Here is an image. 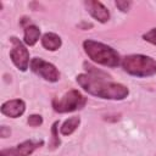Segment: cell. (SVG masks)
Returning a JSON list of instances; mask_svg holds the SVG:
<instances>
[{
  "mask_svg": "<svg viewBox=\"0 0 156 156\" xmlns=\"http://www.w3.org/2000/svg\"><path fill=\"white\" fill-rule=\"evenodd\" d=\"M84 67H87L88 73H82L77 76V83L84 91L90 95L98 96L100 99L107 100H123L128 96L129 89L121 84L106 80L107 76L98 71L95 67L84 62Z\"/></svg>",
  "mask_w": 156,
  "mask_h": 156,
  "instance_id": "6da1fadb",
  "label": "cell"
},
{
  "mask_svg": "<svg viewBox=\"0 0 156 156\" xmlns=\"http://www.w3.org/2000/svg\"><path fill=\"white\" fill-rule=\"evenodd\" d=\"M83 48L89 58H91L96 63L107 67H117L121 63L119 54L113 48L104 43L87 39L83 41Z\"/></svg>",
  "mask_w": 156,
  "mask_h": 156,
  "instance_id": "7a4b0ae2",
  "label": "cell"
},
{
  "mask_svg": "<svg viewBox=\"0 0 156 156\" xmlns=\"http://www.w3.org/2000/svg\"><path fill=\"white\" fill-rule=\"evenodd\" d=\"M122 68L132 76L135 77H150L156 74V60L150 56L136 54V55H128L123 57L121 61Z\"/></svg>",
  "mask_w": 156,
  "mask_h": 156,
  "instance_id": "3957f363",
  "label": "cell"
},
{
  "mask_svg": "<svg viewBox=\"0 0 156 156\" xmlns=\"http://www.w3.org/2000/svg\"><path fill=\"white\" fill-rule=\"evenodd\" d=\"M85 104L87 98L83 96L78 90L72 89L63 94L61 98H55L52 100V108L58 113H67L82 110Z\"/></svg>",
  "mask_w": 156,
  "mask_h": 156,
  "instance_id": "277c9868",
  "label": "cell"
},
{
  "mask_svg": "<svg viewBox=\"0 0 156 156\" xmlns=\"http://www.w3.org/2000/svg\"><path fill=\"white\" fill-rule=\"evenodd\" d=\"M11 51H10V57L13 62V65L22 72L27 71L29 67V51L27 50V48L22 44V41L20 39H17L16 37H11Z\"/></svg>",
  "mask_w": 156,
  "mask_h": 156,
  "instance_id": "5b68a950",
  "label": "cell"
},
{
  "mask_svg": "<svg viewBox=\"0 0 156 156\" xmlns=\"http://www.w3.org/2000/svg\"><path fill=\"white\" fill-rule=\"evenodd\" d=\"M30 69L44 78L48 82H57L60 79V72L58 69L50 62L40 58V57H34L30 61Z\"/></svg>",
  "mask_w": 156,
  "mask_h": 156,
  "instance_id": "8992f818",
  "label": "cell"
},
{
  "mask_svg": "<svg viewBox=\"0 0 156 156\" xmlns=\"http://www.w3.org/2000/svg\"><path fill=\"white\" fill-rule=\"evenodd\" d=\"M43 145V141H34V140H26L13 147L4 149L0 151V156H29L33 151Z\"/></svg>",
  "mask_w": 156,
  "mask_h": 156,
  "instance_id": "52a82bcc",
  "label": "cell"
},
{
  "mask_svg": "<svg viewBox=\"0 0 156 156\" xmlns=\"http://www.w3.org/2000/svg\"><path fill=\"white\" fill-rule=\"evenodd\" d=\"M84 5L88 10V12L99 22L101 23H106L110 20V12L107 10V7L96 0H85Z\"/></svg>",
  "mask_w": 156,
  "mask_h": 156,
  "instance_id": "ba28073f",
  "label": "cell"
},
{
  "mask_svg": "<svg viewBox=\"0 0 156 156\" xmlns=\"http://www.w3.org/2000/svg\"><path fill=\"white\" fill-rule=\"evenodd\" d=\"M0 111L2 115L10 117V118H17L20 116H22L26 111V104L23 100L21 99H13V100H9L5 101L1 107Z\"/></svg>",
  "mask_w": 156,
  "mask_h": 156,
  "instance_id": "9c48e42d",
  "label": "cell"
},
{
  "mask_svg": "<svg viewBox=\"0 0 156 156\" xmlns=\"http://www.w3.org/2000/svg\"><path fill=\"white\" fill-rule=\"evenodd\" d=\"M41 45L50 51H55L57 50L61 45H62V40L61 38L55 34V33H45L41 37Z\"/></svg>",
  "mask_w": 156,
  "mask_h": 156,
  "instance_id": "30bf717a",
  "label": "cell"
},
{
  "mask_svg": "<svg viewBox=\"0 0 156 156\" xmlns=\"http://www.w3.org/2000/svg\"><path fill=\"white\" fill-rule=\"evenodd\" d=\"M39 37H40V29L35 24L29 23L28 26H24V37H23L24 44L33 46L39 40Z\"/></svg>",
  "mask_w": 156,
  "mask_h": 156,
  "instance_id": "8fae6325",
  "label": "cell"
},
{
  "mask_svg": "<svg viewBox=\"0 0 156 156\" xmlns=\"http://www.w3.org/2000/svg\"><path fill=\"white\" fill-rule=\"evenodd\" d=\"M79 124H80V118L79 117H77V116L71 117V118L66 119L62 123V126L60 128V132H61L62 135H71L79 127Z\"/></svg>",
  "mask_w": 156,
  "mask_h": 156,
  "instance_id": "7c38bea8",
  "label": "cell"
},
{
  "mask_svg": "<svg viewBox=\"0 0 156 156\" xmlns=\"http://www.w3.org/2000/svg\"><path fill=\"white\" fill-rule=\"evenodd\" d=\"M57 126H58V122H55L52 124V128H51V133H52V138H51V141H50V147L51 149H56L61 144V140H60L58 134H57Z\"/></svg>",
  "mask_w": 156,
  "mask_h": 156,
  "instance_id": "4fadbf2b",
  "label": "cell"
},
{
  "mask_svg": "<svg viewBox=\"0 0 156 156\" xmlns=\"http://www.w3.org/2000/svg\"><path fill=\"white\" fill-rule=\"evenodd\" d=\"M28 124L30 127H39L41 123H43V117L40 115H30L27 119Z\"/></svg>",
  "mask_w": 156,
  "mask_h": 156,
  "instance_id": "5bb4252c",
  "label": "cell"
},
{
  "mask_svg": "<svg viewBox=\"0 0 156 156\" xmlns=\"http://www.w3.org/2000/svg\"><path fill=\"white\" fill-rule=\"evenodd\" d=\"M143 39L149 41V43H151V44H154V45H156V27L152 28L151 30H149L147 33H145L143 35Z\"/></svg>",
  "mask_w": 156,
  "mask_h": 156,
  "instance_id": "9a60e30c",
  "label": "cell"
},
{
  "mask_svg": "<svg viewBox=\"0 0 156 156\" xmlns=\"http://www.w3.org/2000/svg\"><path fill=\"white\" fill-rule=\"evenodd\" d=\"M115 4H116V6H117L122 12H127V11L129 10L130 5H132L130 1H126V0H117Z\"/></svg>",
  "mask_w": 156,
  "mask_h": 156,
  "instance_id": "2e32d148",
  "label": "cell"
},
{
  "mask_svg": "<svg viewBox=\"0 0 156 156\" xmlns=\"http://www.w3.org/2000/svg\"><path fill=\"white\" fill-rule=\"evenodd\" d=\"M10 134H11L10 128H7L6 126H1L0 127V136L1 138H7V136H10Z\"/></svg>",
  "mask_w": 156,
  "mask_h": 156,
  "instance_id": "e0dca14e",
  "label": "cell"
}]
</instances>
